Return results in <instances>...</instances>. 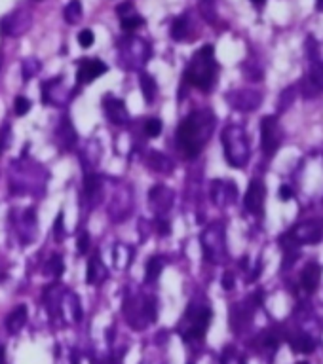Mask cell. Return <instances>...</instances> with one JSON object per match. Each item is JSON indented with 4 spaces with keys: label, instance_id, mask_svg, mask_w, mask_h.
I'll list each match as a JSON object with an SVG mask.
<instances>
[{
    "label": "cell",
    "instance_id": "cell-20",
    "mask_svg": "<svg viewBox=\"0 0 323 364\" xmlns=\"http://www.w3.org/2000/svg\"><path fill=\"white\" fill-rule=\"evenodd\" d=\"M59 137L63 140V144L67 146V148H73L74 142H76V135H74V127L71 124V119L65 116V118L61 119V129H59Z\"/></svg>",
    "mask_w": 323,
    "mask_h": 364
},
{
    "label": "cell",
    "instance_id": "cell-39",
    "mask_svg": "<svg viewBox=\"0 0 323 364\" xmlns=\"http://www.w3.org/2000/svg\"><path fill=\"white\" fill-rule=\"evenodd\" d=\"M251 2H253V4H255L257 8H263V6H264V2H266V0H251Z\"/></svg>",
    "mask_w": 323,
    "mask_h": 364
},
{
    "label": "cell",
    "instance_id": "cell-10",
    "mask_svg": "<svg viewBox=\"0 0 323 364\" xmlns=\"http://www.w3.org/2000/svg\"><path fill=\"white\" fill-rule=\"evenodd\" d=\"M261 101H263V95L253 91V89H242V91L228 93L230 106H234L236 110H242V112L257 110L259 105H261Z\"/></svg>",
    "mask_w": 323,
    "mask_h": 364
},
{
    "label": "cell",
    "instance_id": "cell-14",
    "mask_svg": "<svg viewBox=\"0 0 323 364\" xmlns=\"http://www.w3.org/2000/svg\"><path fill=\"white\" fill-rule=\"evenodd\" d=\"M236 184L234 182H228V180H215L213 182V190H211V199L215 201L217 205H228L236 199Z\"/></svg>",
    "mask_w": 323,
    "mask_h": 364
},
{
    "label": "cell",
    "instance_id": "cell-36",
    "mask_svg": "<svg viewBox=\"0 0 323 364\" xmlns=\"http://www.w3.org/2000/svg\"><path fill=\"white\" fill-rule=\"evenodd\" d=\"M6 144H8V127H4V131L0 129V154L4 152Z\"/></svg>",
    "mask_w": 323,
    "mask_h": 364
},
{
    "label": "cell",
    "instance_id": "cell-4",
    "mask_svg": "<svg viewBox=\"0 0 323 364\" xmlns=\"http://www.w3.org/2000/svg\"><path fill=\"white\" fill-rule=\"evenodd\" d=\"M209 323H211V309L207 305L190 304L179 323V332L187 342H200L207 332Z\"/></svg>",
    "mask_w": 323,
    "mask_h": 364
},
{
    "label": "cell",
    "instance_id": "cell-11",
    "mask_svg": "<svg viewBox=\"0 0 323 364\" xmlns=\"http://www.w3.org/2000/svg\"><path fill=\"white\" fill-rule=\"evenodd\" d=\"M108 70V66L99 59H84L80 61V65H78V70H76V82L78 84H89V82H94L97 80L99 76Z\"/></svg>",
    "mask_w": 323,
    "mask_h": 364
},
{
    "label": "cell",
    "instance_id": "cell-35",
    "mask_svg": "<svg viewBox=\"0 0 323 364\" xmlns=\"http://www.w3.org/2000/svg\"><path fill=\"white\" fill-rule=\"evenodd\" d=\"M278 196H280V199H282V201H289V199L293 198V192H291L289 186H280V190H278Z\"/></svg>",
    "mask_w": 323,
    "mask_h": 364
},
{
    "label": "cell",
    "instance_id": "cell-31",
    "mask_svg": "<svg viewBox=\"0 0 323 364\" xmlns=\"http://www.w3.org/2000/svg\"><path fill=\"white\" fill-rule=\"evenodd\" d=\"M76 249H78V254H86L89 249V235L88 232H82L78 241H76Z\"/></svg>",
    "mask_w": 323,
    "mask_h": 364
},
{
    "label": "cell",
    "instance_id": "cell-9",
    "mask_svg": "<svg viewBox=\"0 0 323 364\" xmlns=\"http://www.w3.org/2000/svg\"><path fill=\"white\" fill-rule=\"evenodd\" d=\"M264 198H266V188L259 179L251 180L249 188L245 192V198H243V205L245 209L251 212V214H257L261 216L263 214V207H264Z\"/></svg>",
    "mask_w": 323,
    "mask_h": 364
},
{
    "label": "cell",
    "instance_id": "cell-18",
    "mask_svg": "<svg viewBox=\"0 0 323 364\" xmlns=\"http://www.w3.org/2000/svg\"><path fill=\"white\" fill-rule=\"evenodd\" d=\"M139 80H141V91H143L145 101H147V103H152L156 97V80L147 72L139 74Z\"/></svg>",
    "mask_w": 323,
    "mask_h": 364
},
{
    "label": "cell",
    "instance_id": "cell-5",
    "mask_svg": "<svg viewBox=\"0 0 323 364\" xmlns=\"http://www.w3.org/2000/svg\"><path fill=\"white\" fill-rule=\"evenodd\" d=\"M202 251L203 256L211 264H221L226 260V237H224V226L215 222L203 230L202 237Z\"/></svg>",
    "mask_w": 323,
    "mask_h": 364
},
{
    "label": "cell",
    "instance_id": "cell-16",
    "mask_svg": "<svg viewBox=\"0 0 323 364\" xmlns=\"http://www.w3.org/2000/svg\"><path fill=\"white\" fill-rule=\"evenodd\" d=\"M25 323H27V307L23 304H19L6 317V330L10 334H17L25 326Z\"/></svg>",
    "mask_w": 323,
    "mask_h": 364
},
{
    "label": "cell",
    "instance_id": "cell-26",
    "mask_svg": "<svg viewBox=\"0 0 323 364\" xmlns=\"http://www.w3.org/2000/svg\"><path fill=\"white\" fill-rule=\"evenodd\" d=\"M145 133H147V137H150V139H156V137H160V133H161V119H158V118L147 119V124H145Z\"/></svg>",
    "mask_w": 323,
    "mask_h": 364
},
{
    "label": "cell",
    "instance_id": "cell-8",
    "mask_svg": "<svg viewBox=\"0 0 323 364\" xmlns=\"http://www.w3.org/2000/svg\"><path fill=\"white\" fill-rule=\"evenodd\" d=\"M259 298H261V294H255V296H249L247 302H243V304L232 305V309H230V326H232V330L242 332L245 326L249 325L255 307L261 304Z\"/></svg>",
    "mask_w": 323,
    "mask_h": 364
},
{
    "label": "cell",
    "instance_id": "cell-23",
    "mask_svg": "<svg viewBox=\"0 0 323 364\" xmlns=\"http://www.w3.org/2000/svg\"><path fill=\"white\" fill-rule=\"evenodd\" d=\"M187 33H189V21H187V17L184 15L177 17L173 21V25H171V36H173V40H182L187 36Z\"/></svg>",
    "mask_w": 323,
    "mask_h": 364
},
{
    "label": "cell",
    "instance_id": "cell-30",
    "mask_svg": "<svg viewBox=\"0 0 323 364\" xmlns=\"http://www.w3.org/2000/svg\"><path fill=\"white\" fill-rule=\"evenodd\" d=\"M78 42H80L82 47H89L95 42L94 33H91L89 29H84V31H80V33H78Z\"/></svg>",
    "mask_w": 323,
    "mask_h": 364
},
{
    "label": "cell",
    "instance_id": "cell-24",
    "mask_svg": "<svg viewBox=\"0 0 323 364\" xmlns=\"http://www.w3.org/2000/svg\"><path fill=\"white\" fill-rule=\"evenodd\" d=\"M46 273H50V275H54V277H61V275L65 273V264H63V258H61L59 254H54L52 258L48 260V264H46Z\"/></svg>",
    "mask_w": 323,
    "mask_h": 364
},
{
    "label": "cell",
    "instance_id": "cell-17",
    "mask_svg": "<svg viewBox=\"0 0 323 364\" xmlns=\"http://www.w3.org/2000/svg\"><path fill=\"white\" fill-rule=\"evenodd\" d=\"M289 345L295 353H312L316 349V342L304 332H296L295 336H291Z\"/></svg>",
    "mask_w": 323,
    "mask_h": 364
},
{
    "label": "cell",
    "instance_id": "cell-1",
    "mask_svg": "<svg viewBox=\"0 0 323 364\" xmlns=\"http://www.w3.org/2000/svg\"><path fill=\"white\" fill-rule=\"evenodd\" d=\"M215 129V116L209 110H196L189 114L177 127V144L187 158L200 154Z\"/></svg>",
    "mask_w": 323,
    "mask_h": 364
},
{
    "label": "cell",
    "instance_id": "cell-32",
    "mask_svg": "<svg viewBox=\"0 0 323 364\" xmlns=\"http://www.w3.org/2000/svg\"><path fill=\"white\" fill-rule=\"evenodd\" d=\"M97 186H99V179L95 175H88L86 177V193L88 196H94L97 192Z\"/></svg>",
    "mask_w": 323,
    "mask_h": 364
},
{
    "label": "cell",
    "instance_id": "cell-7",
    "mask_svg": "<svg viewBox=\"0 0 323 364\" xmlns=\"http://www.w3.org/2000/svg\"><path fill=\"white\" fill-rule=\"evenodd\" d=\"M296 247L316 245L323 239V220H308L303 224H296L293 230L285 233Z\"/></svg>",
    "mask_w": 323,
    "mask_h": 364
},
{
    "label": "cell",
    "instance_id": "cell-25",
    "mask_svg": "<svg viewBox=\"0 0 323 364\" xmlns=\"http://www.w3.org/2000/svg\"><path fill=\"white\" fill-rule=\"evenodd\" d=\"M141 25H145V19H143L141 15H135V13H128V15H124L122 17V29L124 31H135V29H139Z\"/></svg>",
    "mask_w": 323,
    "mask_h": 364
},
{
    "label": "cell",
    "instance_id": "cell-6",
    "mask_svg": "<svg viewBox=\"0 0 323 364\" xmlns=\"http://www.w3.org/2000/svg\"><path fill=\"white\" fill-rule=\"evenodd\" d=\"M283 140V131L280 127L276 116H264L261 122V146L266 158H272L280 150V144Z\"/></svg>",
    "mask_w": 323,
    "mask_h": 364
},
{
    "label": "cell",
    "instance_id": "cell-22",
    "mask_svg": "<svg viewBox=\"0 0 323 364\" xmlns=\"http://www.w3.org/2000/svg\"><path fill=\"white\" fill-rule=\"evenodd\" d=\"M63 15H65V21L67 23H71V25H74V23H78L82 17V2L80 0H71L67 6H65V12H63Z\"/></svg>",
    "mask_w": 323,
    "mask_h": 364
},
{
    "label": "cell",
    "instance_id": "cell-29",
    "mask_svg": "<svg viewBox=\"0 0 323 364\" xmlns=\"http://www.w3.org/2000/svg\"><path fill=\"white\" fill-rule=\"evenodd\" d=\"M221 364H245L243 362V358L234 351V349H226V351L222 353V358H221Z\"/></svg>",
    "mask_w": 323,
    "mask_h": 364
},
{
    "label": "cell",
    "instance_id": "cell-3",
    "mask_svg": "<svg viewBox=\"0 0 323 364\" xmlns=\"http://www.w3.org/2000/svg\"><path fill=\"white\" fill-rule=\"evenodd\" d=\"M222 146H224V158L228 161V165L242 169L245 163L249 161V140L247 135L240 126H228L222 131Z\"/></svg>",
    "mask_w": 323,
    "mask_h": 364
},
{
    "label": "cell",
    "instance_id": "cell-2",
    "mask_svg": "<svg viewBox=\"0 0 323 364\" xmlns=\"http://www.w3.org/2000/svg\"><path fill=\"white\" fill-rule=\"evenodd\" d=\"M184 80L203 93L211 91L213 84L217 82V61L213 55V46H203L192 55L184 70Z\"/></svg>",
    "mask_w": 323,
    "mask_h": 364
},
{
    "label": "cell",
    "instance_id": "cell-40",
    "mask_svg": "<svg viewBox=\"0 0 323 364\" xmlns=\"http://www.w3.org/2000/svg\"><path fill=\"white\" fill-rule=\"evenodd\" d=\"M316 8L319 12H323V0H316Z\"/></svg>",
    "mask_w": 323,
    "mask_h": 364
},
{
    "label": "cell",
    "instance_id": "cell-28",
    "mask_svg": "<svg viewBox=\"0 0 323 364\" xmlns=\"http://www.w3.org/2000/svg\"><path fill=\"white\" fill-rule=\"evenodd\" d=\"M31 110V101L25 99V97H15L14 101V112L17 116H25V114Z\"/></svg>",
    "mask_w": 323,
    "mask_h": 364
},
{
    "label": "cell",
    "instance_id": "cell-15",
    "mask_svg": "<svg viewBox=\"0 0 323 364\" xmlns=\"http://www.w3.org/2000/svg\"><path fill=\"white\" fill-rule=\"evenodd\" d=\"M321 281V265L317 262H308L304 265L303 275H301V285L306 292H316Z\"/></svg>",
    "mask_w": 323,
    "mask_h": 364
},
{
    "label": "cell",
    "instance_id": "cell-19",
    "mask_svg": "<svg viewBox=\"0 0 323 364\" xmlns=\"http://www.w3.org/2000/svg\"><path fill=\"white\" fill-rule=\"evenodd\" d=\"M161 270H164V258H161V256H152V258H148L145 281H147V283H154L156 279L160 277Z\"/></svg>",
    "mask_w": 323,
    "mask_h": 364
},
{
    "label": "cell",
    "instance_id": "cell-13",
    "mask_svg": "<svg viewBox=\"0 0 323 364\" xmlns=\"http://www.w3.org/2000/svg\"><path fill=\"white\" fill-rule=\"evenodd\" d=\"M103 108H105L107 118L110 119L112 124H116V126H124V124L129 122V112H128V108H126V105H124V101L114 99L112 95H108V97H105Z\"/></svg>",
    "mask_w": 323,
    "mask_h": 364
},
{
    "label": "cell",
    "instance_id": "cell-33",
    "mask_svg": "<svg viewBox=\"0 0 323 364\" xmlns=\"http://www.w3.org/2000/svg\"><path fill=\"white\" fill-rule=\"evenodd\" d=\"M54 233H55V237H57V241H61V235H63V212H59L57 219H55Z\"/></svg>",
    "mask_w": 323,
    "mask_h": 364
},
{
    "label": "cell",
    "instance_id": "cell-27",
    "mask_svg": "<svg viewBox=\"0 0 323 364\" xmlns=\"http://www.w3.org/2000/svg\"><path fill=\"white\" fill-rule=\"evenodd\" d=\"M295 97H296L295 87H287V89L280 95V106H278V108H280V110H285V108L295 101Z\"/></svg>",
    "mask_w": 323,
    "mask_h": 364
},
{
    "label": "cell",
    "instance_id": "cell-37",
    "mask_svg": "<svg viewBox=\"0 0 323 364\" xmlns=\"http://www.w3.org/2000/svg\"><path fill=\"white\" fill-rule=\"evenodd\" d=\"M156 228H158V232L160 233H169V224L166 222V220H160V222H156Z\"/></svg>",
    "mask_w": 323,
    "mask_h": 364
},
{
    "label": "cell",
    "instance_id": "cell-38",
    "mask_svg": "<svg viewBox=\"0 0 323 364\" xmlns=\"http://www.w3.org/2000/svg\"><path fill=\"white\" fill-rule=\"evenodd\" d=\"M4 360H6V351H4V345L0 344V364H4Z\"/></svg>",
    "mask_w": 323,
    "mask_h": 364
},
{
    "label": "cell",
    "instance_id": "cell-34",
    "mask_svg": "<svg viewBox=\"0 0 323 364\" xmlns=\"http://www.w3.org/2000/svg\"><path fill=\"white\" fill-rule=\"evenodd\" d=\"M222 288L224 290H232L234 288V275L232 273H224L222 275Z\"/></svg>",
    "mask_w": 323,
    "mask_h": 364
},
{
    "label": "cell",
    "instance_id": "cell-12",
    "mask_svg": "<svg viewBox=\"0 0 323 364\" xmlns=\"http://www.w3.org/2000/svg\"><path fill=\"white\" fill-rule=\"evenodd\" d=\"M303 93L306 99L316 97V95L323 93V63L321 61H312L308 76H306V80H304Z\"/></svg>",
    "mask_w": 323,
    "mask_h": 364
},
{
    "label": "cell",
    "instance_id": "cell-21",
    "mask_svg": "<svg viewBox=\"0 0 323 364\" xmlns=\"http://www.w3.org/2000/svg\"><path fill=\"white\" fill-rule=\"evenodd\" d=\"M105 268L101 265V260L99 256H94V258L88 262V273H86V281H88L89 285H95V283H99L103 281V277L99 275V272H103ZM105 273V272H103Z\"/></svg>",
    "mask_w": 323,
    "mask_h": 364
},
{
    "label": "cell",
    "instance_id": "cell-41",
    "mask_svg": "<svg viewBox=\"0 0 323 364\" xmlns=\"http://www.w3.org/2000/svg\"><path fill=\"white\" fill-rule=\"evenodd\" d=\"M298 364H306V362H298Z\"/></svg>",
    "mask_w": 323,
    "mask_h": 364
}]
</instances>
